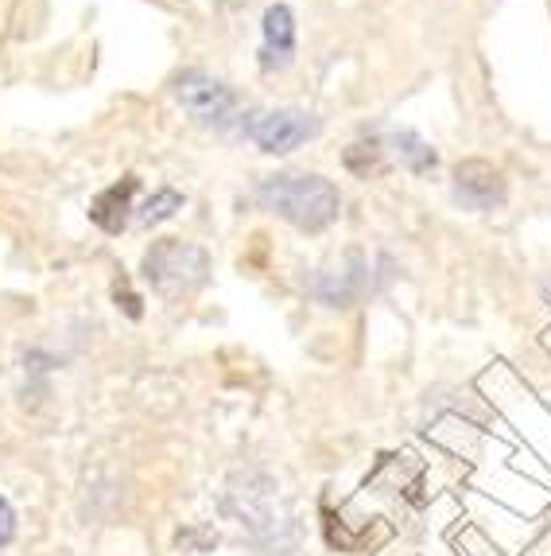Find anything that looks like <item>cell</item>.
Wrapping results in <instances>:
<instances>
[{
	"label": "cell",
	"instance_id": "cell-12",
	"mask_svg": "<svg viewBox=\"0 0 551 556\" xmlns=\"http://www.w3.org/2000/svg\"><path fill=\"white\" fill-rule=\"evenodd\" d=\"M187 206V195H179L175 187H159L156 195L148 199L144 206H140L137 214H132V223L140 226V230H152V226H159V223H167V218H175V214L183 211Z\"/></svg>",
	"mask_w": 551,
	"mask_h": 556
},
{
	"label": "cell",
	"instance_id": "cell-5",
	"mask_svg": "<svg viewBox=\"0 0 551 556\" xmlns=\"http://www.w3.org/2000/svg\"><path fill=\"white\" fill-rule=\"evenodd\" d=\"M175 102L183 105V113L214 132H233L241 129V117H245V105H241V93L230 83L206 75V71H183L175 75L171 83Z\"/></svg>",
	"mask_w": 551,
	"mask_h": 556
},
{
	"label": "cell",
	"instance_id": "cell-4",
	"mask_svg": "<svg viewBox=\"0 0 551 556\" xmlns=\"http://www.w3.org/2000/svg\"><path fill=\"white\" fill-rule=\"evenodd\" d=\"M140 273H144V280L152 285V292L159 300L183 304V300H191L194 292H203L210 285L214 261L198 241L159 238L140 257Z\"/></svg>",
	"mask_w": 551,
	"mask_h": 556
},
{
	"label": "cell",
	"instance_id": "cell-9",
	"mask_svg": "<svg viewBox=\"0 0 551 556\" xmlns=\"http://www.w3.org/2000/svg\"><path fill=\"white\" fill-rule=\"evenodd\" d=\"M140 191V179L137 176H120L117 184H110L105 191H98L90 203V223L98 226V230L105 233H120V230H129L132 223V199H137Z\"/></svg>",
	"mask_w": 551,
	"mask_h": 556
},
{
	"label": "cell",
	"instance_id": "cell-10",
	"mask_svg": "<svg viewBox=\"0 0 551 556\" xmlns=\"http://www.w3.org/2000/svg\"><path fill=\"white\" fill-rule=\"evenodd\" d=\"M385 144L396 152V160H400L412 176H432L435 167H439V152H435L415 129H388Z\"/></svg>",
	"mask_w": 551,
	"mask_h": 556
},
{
	"label": "cell",
	"instance_id": "cell-6",
	"mask_svg": "<svg viewBox=\"0 0 551 556\" xmlns=\"http://www.w3.org/2000/svg\"><path fill=\"white\" fill-rule=\"evenodd\" d=\"M319 129L322 121L307 110H248L241 117V132L268 156H287L304 149L307 140L319 137Z\"/></svg>",
	"mask_w": 551,
	"mask_h": 556
},
{
	"label": "cell",
	"instance_id": "cell-2",
	"mask_svg": "<svg viewBox=\"0 0 551 556\" xmlns=\"http://www.w3.org/2000/svg\"><path fill=\"white\" fill-rule=\"evenodd\" d=\"M396 277H400V265H396L388 253L369 257V253H361V250H346L334 265L307 273L304 292L315 304L346 312V307H358V304H366L369 296L385 292Z\"/></svg>",
	"mask_w": 551,
	"mask_h": 556
},
{
	"label": "cell",
	"instance_id": "cell-13",
	"mask_svg": "<svg viewBox=\"0 0 551 556\" xmlns=\"http://www.w3.org/2000/svg\"><path fill=\"white\" fill-rule=\"evenodd\" d=\"M113 300H117V307H120V312H125L129 319H140V316H144V307H140V296L132 292L129 285H125V280H117V288H113Z\"/></svg>",
	"mask_w": 551,
	"mask_h": 556
},
{
	"label": "cell",
	"instance_id": "cell-3",
	"mask_svg": "<svg viewBox=\"0 0 551 556\" xmlns=\"http://www.w3.org/2000/svg\"><path fill=\"white\" fill-rule=\"evenodd\" d=\"M221 510L230 514L248 538L265 548H284L295 545V526L292 518L280 506V494H276V482L265 471H238L221 494Z\"/></svg>",
	"mask_w": 551,
	"mask_h": 556
},
{
	"label": "cell",
	"instance_id": "cell-1",
	"mask_svg": "<svg viewBox=\"0 0 551 556\" xmlns=\"http://www.w3.org/2000/svg\"><path fill=\"white\" fill-rule=\"evenodd\" d=\"M260 211L276 214L280 223L295 226L299 233H322L338 223L342 195L331 179L315 172H276L265 176L253 191Z\"/></svg>",
	"mask_w": 551,
	"mask_h": 556
},
{
	"label": "cell",
	"instance_id": "cell-11",
	"mask_svg": "<svg viewBox=\"0 0 551 556\" xmlns=\"http://www.w3.org/2000/svg\"><path fill=\"white\" fill-rule=\"evenodd\" d=\"M342 164L346 172H354L358 179H373L385 172V140L373 132L369 140H354L346 152H342Z\"/></svg>",
	"mask_w": 551,
	"mask_h": 556
},
{
	"label": "cell",
	"instance_id": "cell-14",
	"mask_svg": "<svg viewBox=\"0 0 551 556\" xmlns=\"http://www.w3.org/2000/svg\"><path fill=\"white\" fill-rule=\"evenodd\" d=\"M12 538H16V510H12L9 498L0 494V548L12 545Z\"/></svg>",
	"mask_w": 551,
	"mask_h": 556
},
{
	"label": "cell",
	"instance_id": "cell-15",
	"mask_svg": "<svg viewBox=\"0 0 551 556\" xmlns=\"http://www.w3.org/2000/svg\"><path fill=\"white\" fill-rule=\"evenodd\" d=\"M543 304H551V277L543 280Z\"/></svg>",
	"mask_w": 551,
	"mask_h": 556
},
{
	"label": "cell",
	"instance_id": "cell-7",
	"mask_svg": "<svg viewBox=\"0 0 551 556\" xmlns=\"http://www.w3.org/2000/svg\"><path fill=\"white\" fill-rule=\"evenodd\" d=\"M450 195H454V203H459L462 211L486 214L505 203L509 184H505V176H501V167H494L489 160H462V164L454 167Z\"/></svg>",
	"mask_w": 551,
	"mask_h": 556
},
{
	"label": "cell",
	"instance_id": "cell-8",
	"mask_svg": "<svg viewBox=\"0 0 551 556\" xmlns=\"http://www.w3.org/2000/svg\"><path fill=\"white\" fill-rule=\"evenodd\" d=\"M295 63V12L287 4H272L260 20V51L257 66L265 75H280Z\"/></svg>",
	"mask_w": 551,
	"mask_h": 556
}]
</instances>
